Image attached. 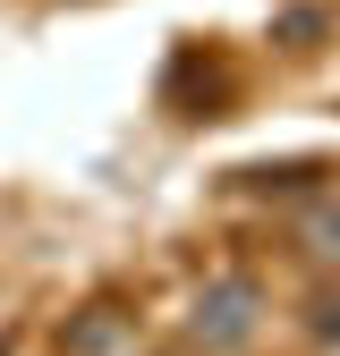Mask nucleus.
I'll return each instance as SVG.
<instances>
[{"label":"nucleus","mask_w":340,"mask_h":356,"mask_svg":"<svg viewBox=\"0 0 340 356\" xmlns=\"http://www.w3.org/2000/svg\"><path fill=\"white\" fill-rule=\"evenodd\" d=\"M307 238H315L323 254H340V204H332V212H315V229H307Z\"/></svg>","instance_id":"nucleus-3"},{"label":"nucleus","mask_w":340,"mask_h":356,"mask_svg":"<svg viewBox=\"0 0 340 356\" xmlns=\"http://www.w3.org/2000/svg\"><path fill=\"white\" fill-rule=\"evenodd\" d=\"M111 339H119V314H111V305H94V323H77V331H68V356H102Z\"/></svg>","instance_id":"nucleus-2"},{"label":"nucleus","mask_w":340,"mask_h":356,"mask_svg":"<svg viewBox=\"0 0 340 356\" xmlns=\"http://www.w3.org/2000/svg\"><path fill=\"white\" fill-rule=\"evenodd\" d=\"M315 339H340V297H323V305H315Z\"/></svg>","instance_id":"nucleus-4"},{"label":"nucleus","mask_w":340,"mask_h":356,"mask_svg":"<svg viewBox=\"0 0 340 356\" xmlns=\"http://www.w3.org/2000/svg\"><path fill=\"white\" fill-rule=\"evenodd\" d=\"M0 356H9V339H0Z\"/></svg>","instance_id":"nucleus-5"},{"label":"nucleus","mask_w":340,"mask_h":356,"mask_svg":"<svg viewBox=\"0 0 340 356\" xmlns=\"http://www.w3.org/2000/svg\"><path fill=\"white\" fill-rule=\"evenodd\" d=\"M255 314H264V289H255L247 272H230V280H212V289L196 297V339H204V348H238V339L255 331Z\"/></svg>","instance_id":"nucleus-1"}]
</instances>
